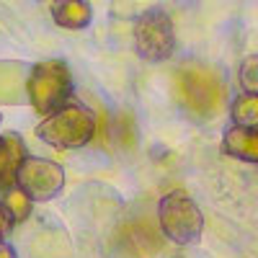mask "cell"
<instances>
[{
	"mask_svg": "<svg viewBox=\"0 0 258 258\" xmlns=\"http://www.w3.org/2000/svg\"><path fill=\"white\" fill-rule=\"evenodd\" d=\"M26 158V145L16 132L0 135V191L16 186V173Z\"/></svg>",
	"mask_w": 258,
	"mask_h": 258,
	"instance_id": "8",
	"label": "cell"
},
{
	"mask_svg": "<svg viewBox=\"0 0 258 258\" xmlns=\"http://www.w3.org/2000/svg\"><path fill=\"white\" fill-rule=\"evenodd\" d=\"M135 49L147 62H163L176 52V29L170 16L150 8L135 21Z\"/></svg>",
	"mask_w": 258,
	"mask_h": 258,
	"instance_id": "4",
	"label": "cell"
},
{
	"mask_svg": "<svg viewBox=\"0 0 258 258\" xmlns=\"http://www.w3.org/2000/svg\"><path fill=\"white\" fill-rule=\"evenodd\" d=\"M232 121L243 126H255L258 121V98L255 93H243L232 103Z\"/></svg>",
	"mask_w": 258,
	"mask_h": 258,
	"instance_id": "10",
	"label": "cell"
},
{
	"mask_svg": "<svg viewBox=\"0 0 258 258\" xmlns=\"http://www.w3.org/2000/svg\"><path fill=\"white\" fill-rule=\"evenodd\" d=\"M222 150H225V155H230L235 160L258 163V129L232 124L222 137Z\"/></svg>",
	"mask_w": 258,
	"mask_h": 258,
	"instance_id": "7",
	"label": "cell"
},
{
	"mask_svg": "<svg viewBox=\"0 0 258 258\" xmlns=\"http://www.w3.org/2000/svg\"><path fill=\"white\" fill-rule=\"evenodd\" d=\"M13 214H11V209L6 207V202H0V238H6V235L11 232V227H13Z\"/></svg>",
	"mask_w": 258,
	"mask_h": 258,
	"instance_id": "13",
	"label": "cell"
},
{
	"mask_svg": "<svg viewBox=\"0 0 258 258\" xmlns=\"http://www.w3.org/2000/svg\"><path fill=\"white\" fill-rule=\"evenodd\" d=\"M41 142L59 150H78L88 145L96 135V114L83 103L68 101L64 106L47 114V119L36 126Z\"/></svg>",
	"mask_w": 258,
	"mask_h": 258,
	"instance_id": "1",
	"label": "cell"
},
{
	"mask_svg": "<svg viewBox=\"0 0 258 258\" xmlns=\"http://www.w3.org/2000/svg\"><path fill=\"white\" fill-rule=\"evenodd\" d=\"M29 101L39 114H52L54 109L73 101V78L62 59H44L34 64L26 83Z\"/></svg>",
	"mask_w": 258,
	"mask_h": 258,
	"instance_id": "2",
	"label": "cell"
},
{
	"mask_svg": "<svg viewBox=\"0 0 258 258\" xmlns=\"http://www.w3.org/2000/svg\"><path fill=\"white\" fill-rule=\"evenodd\" d=\"M16 186L31 202H49V199L59 197V191L64 188V170H62V165H57L52 160L26 155L16 173Z\"/></svg>",
	"mask_w": 258,
	"mask_h": 258,
	"instance_id": "5",
	"label": "cell"
},
{
	"mask_svg": "<svg viewBox=\"0 0 258 258\" xmlns=\"http://www.w3.org/2000/svg\"><path fill=\"white\" fill-rule=\"evenodd\" d=\"M158 222L163 235L176 243V245H191L202 238L204 230V217L202 209L197 207L188 194L183 191H170L158 204Z\"/></svg>",
	"mask_w": 258,
	"mask_h": 258,
	"instance_id": "3",
	"label": "cell"
},
{
	"mask_svg": "<svg viewBox=\"0 0 258 258\" xmlns=\"http://www.w3.org/2000/svg\"><path fill=\"white\" fill-rule=\"evenodd\" d=\"M178 93L188 111L197 116H212L222 103V83L209 70H183L178 75Z\"/></svg>",
	"mask_w": 258,
	"mask_h": 258,
	"instance_id": "6",
	"label": "cell"
},
{
	"mask_svg": "<svg viewBox=\"0 0 258 258\" xmlns=\"http://www.w3.org/2000/svg\"><path fill=\"white\" fill-rule=\"evenodd\" d=\"M6 207L11 209V214H13V220H16V222L26 220L29 214H31V199H29L18 186H13V188L6 191Z\"/></svg>",
	"mask_w": 258,
	"mask_h": 258,
	"instance_id": "11",
	"label": "cell"
},
{
	"mask_svg": "<svg viewBox=\"0 0 258 258\" xmlns=\"http://www.w3.org/2000/svg\"><path fill=\"white\" fill-rule=\"evenodd\" d=\"M52 18L62 29H85L93 21V11L88 0H54L52 3Z\"/></svg>",
	"mask_w": 258,
	"mask_h": 258,
	"instance_id": "9",
	"label": "cell"
},
{
	"mask_svg": "<svg viewBox=\"0 0 258 258\" xmlns=\"http://www.w3.org/2000/svg\"><path fill=\"white\" fill-rule=\"evenodd\" d=\"M0 258H16L13 245H11V243H6V240H0Z\"/></svg>",
	"mask_w": 258,
	"mask_h": 258,
	"instance_id": "14",
	"label": "cell"
},
{
	"mask_svg": "<svg viewBox=\"0 0 258 258\" xmlns=\"http://www.w3.org/2000/svg\"><path fill=\"white\" fill-rule=\"evenodd\" d=\"M0 124H3V116H0Z\"/></svg>",
	"mask_w": 258,
	"mask_h": 258,
	"instance_id": "15",
	"label": "cell"
},
{
	"mask_svg": "<svg viewBox=\"0 0 258 258\" xmlns=\"http://www.w3.org/2000/svg\"><path fill=\"white\" fill-rule=\"evenodd\" d=\"M240 85H243L245 93H255L258 91V57L255 54H250L243 62V68H240Z\"/></svg>",
	"mask_w": 258,
	"mask_h": 258,
	"instance_id": "12",
	"label": "cell"
}]
</instances>
